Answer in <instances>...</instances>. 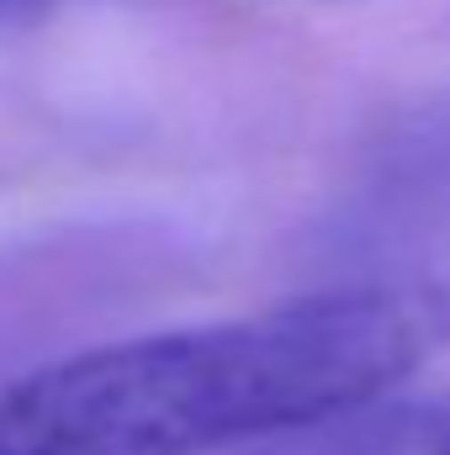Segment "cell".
<instances>
[{
    "mask_svg": "<svg viewBox=\"0 0 450 455\" xmlns=\"http://www.w3.org/2000/svg\"><path fill=\"white\" fill-rule=\"evenodd\" d=\"M450 344V281L382 275L75 349L0 387V455H218L392 397Z\"/></svg>",
    "mask_w": 450,
    "mask_h": 455,
    "instance_id": "cell-1",
    "label": "cell"
},
{
    "mask_svg": "<svg viewBox=\"0 0 450 455\" xmlns=\"http://www.w3.org/2000/svg\"><path fill=\"white\" fill-rule=\"evenodd\" d=\"M419 419V455H450V403H424Z\"/></svg>",
    "mask_w": 450,
    "mask_h": 455,
    "instance_id": "cell-2",
    "label": "cell"
},
{
    "mask_svg": "<svg viewBox=\"0 0 450 455\" xmlns=\"http://www.w3.org/2000/svg\"><path fill=\"white\" fill-rule=\"evenodd\" d=\"M53 5H64V0H0V32H5V27H16V21L48 16Z\"/></svg>",
    "mask_w": 450,
    "mask_h": 455,
    "instance_id": "cell-3",
    "label": "cell"
}]
</instances>
